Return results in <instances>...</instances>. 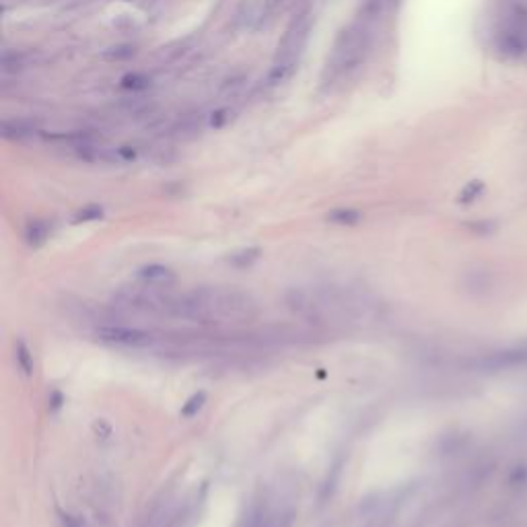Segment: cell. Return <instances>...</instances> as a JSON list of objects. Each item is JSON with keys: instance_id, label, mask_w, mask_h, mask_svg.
<instances>
[{"instance_id": "3957f363", "label": "cell", "mask_w": 527, "mask_h": 527, "mask_svg": "<svg viewBox=\"0 0 527 527\" xmlns=\"http://www.w3.org/2000/svg\"><path fill=\"white\" fill-rule=\"evenodd\" d=\"M95 336L101 342L128 346V348H145V346L152 344V336L149 332H143L136 328H126V326H101V328H97Z\"/></svg>"}, {"instance_id": "ba28073f", "label": "cell", "mask_w": 527, "mask_h": 527, "mask_svg": "<svg viewBox=\"0 0 527 527\" xmlns=\"http://www.w3.org/2000/svg\"><path fill=\"white\" fill-rule=\"evenodd\" d=\"M15 361H17V367H19V371H21L23 375H34V371H36V361H34V354H31L29 346H27L23 340H17V344H15Z\"/></svg>"}, {"instance_id": "6da1fadb", "label": "cell", "mask_w": 527, "mask_h": 527, "mask_svg": "<svg viewBox=\"0 0 527 527\" xmlns=\"http://www.w3.org/2000/svg\"><path fill=\"white\" fill-rule=\"evenodd\" d=\"M256 303L241 291L226 289H196L194 293L175 299L173 313L188 319H250L256 315Z\"/></svg>"}, {"instance_id": "8992f818", "label": "cell", "mask_w": 527, "mask_h": 527, "mask_svg": "<svg viewBox=\"0 0 527 527\" xmlns=\"http://www.w3.org/2000/svg\"><path fill=\"white\" fill-rule=\"evenodd\" d=\"M138 276L152 284H169L175 280V274L167 266H161V264H149V266L140 268Z\"/></svg>"}, {"instance_id": "7a4b0ae2", "label": "cell", "mask_w": 527, "mask_h": 527, "mask_svg": "<svg viewBox=\"0 0 527 527\" xmlns=\"http://www.w3.org/2000/svg\"><path fill=\"white\" fill-rule=\"evenodd\" d=\"M498 48L515 58L527 56V8L521 4H511L503 10L498 29H496Z\"/></svg>"}, {"instance_id": "8fae6325", "label": "cell", "mask_w": 527, "mask_h": 527, "mask_svg": "<svg viewBox=\"0 0 527 527\" xmlns=\"http://www.w3.org/2000/svg\"><path fill=\"white\" fill-rule=\"evenodd\" d=\"M136 52H138V50H136V45H132V43H117V45L108 48L101 56H103V60H110V62H124V60L134 58Z\"/></svg>"}, {"instance_id": "277c9868", "label": "cell", "mask_w": 527, "mask_h": 527, "mask_svg": "<svg viewBox=\"0 0 527 527\" xmlns=\"http://www.w3.org/2000/svg\"><path fill=\"white\" fill-rule=\"evenodd\" d=\"M297 68V58H276L274 66L266 75V85L268 87H278L287 82Z\"/></svg>"}, {"instance_id": "ac0fdd59", "label": "cell", "mask_w": 527, "mask_h": 527, "mask_svg": "<svg viewBox=\"0 0 527 527\" xmlns=\"http://www.w3.org/2000/svg\"><path fill=\"white\" fill-rule=\"evenodd\" d=\"M93 431H95L97 435H101V439H108V437L112 435V426H110L106 420H97V422L93 424Z\"/></svg>"}, {"instance_id": "4fadbf2b", "label": "cell", "mask_w": 527, "mask_h": 527, "mask_svg": "<svg viewBox=\"0 0 527 527\" xmlns=\"http://www.w3.org/2000/svg\"><path fill=\"white\" fill-rule=\"evenodd\" d=\"M120 85H122V89H128V91H145L151 87V78L143 73H128V75L122 76Z\"/></svg>"}, {"instance_id": "5b68a950", "label": "cell", "mask_w": 527, "mask_h": 527, "mask_svg": "<svg viewBox=\"0 0 527 527\" xmlns=\"http://www.w3.org/2000/svg\"><path fill=\"white\" fill-rule=\"evenodd\" d=\"M36 132V126L25 120H4L0 126V134L8 140H21Z\"/></svg>"}, {"instance_id": "7c38bea8", "label": "cell", "mask_w": 527, "mask_h": 527, "mask_svg": "<svg viewBox=\"0 0 527 527\" xmlns=\"http://www.w3.org/2000/svg\"><path fill=\"white\" fill-rule=\"evenodd\" d=\"M260 254H262L260 247H243V250L231 254L229 262L233 264V266H237V268H247V266H252V264L260 258Z\"/></svg>"}, {"instance_id": "ffe728a7", "label": "cell", "mask_w": 527, "mask_h": 527, "mask_svg": "<svg viewBox=\"0 0 527 527\" xmlns=\"http://www.w3.org/2000/svg\"><path fill=\"white\" fill-rule=\"evenodd\" d=\"M62 526L64 527H82V524L75 519V517H71V515H62Z\"/></svg>"}, {"instance_id": "52a82bcc", "label": "cell", "mask_w": 527, "mask_h": 527, "mask_svg": "<svg viewBox=\"0 0 527 527\" xmlns=\"http://www.w3.org/2000/svg\"><path fill=\"white\" fill-rule=\"evenodd\" d=\"M23 237H25V243L31 245V247H39L48 241L50 237V225L45 221H29L25 231H23Z\"/></svg>"}, {"instance_id": "e0dca14e", "label": "cell", "mask_w": 527, "mask_h": 527, "mask_svg": "<svg viewBox=\"0 0 527 527\" xmlns=\"http://www.w3.org/2000/svg\"><path fill=\"white\" fill-rule=\"evenodd\" d=\"M62 404H64V396H62L58 389H54V391L50 394V398H48V410H50V412H58V410L62 408Z\"/></svg>"}, {"instance_id": "9a60e30c", "label": "cell", "mask_w": 527, "mask_h": 527, "mask_svg": "<svg viewBox=\"0 0 527 527\" xmlns=\"http://www.w3.org/2000/svg\"><path fill=\"white\" fill-rule=\"evenodd\" d=\"M204 404H206V394H204V391L194 394L188 402L182 406V416H184V418H194V416L204 408Z\"/></svg>"}, {"instance_id": "d6986e66", "label": "cell", "mask_w": 527, "mask_h": 527, "mask_svg": "<svg viewBox=\"0 0 527 527\" xmlns=\"http://www.w3.org/2000/svg\"><path fill=\"white\" fill-rule=\"evenodd\" d=\"M115 157H120L122 161H132V159H136V151L132 147H120L115 151Z\"/></svg>"}, {"instance_id": "30bf717a", "label": "cell", "mask_w": 527, "mask_h": 527, "mask_svg": "<svg viewBox=\"0 0 527 527\" xmlns=\"http://www.w3.org/2000/svg\"><path fill=\"white\" fill-rule=\"evenodd\" d=\"M387 0H363L361 8H359V23L369 25L371 21H375L377 17L383 13Z\"/></svg>"}, {"instance_id": "9c48e42d", "label": "cell", "mask_w": 527, "mask_h": 527, "mask_svg": "<svg viewBox=\"0 0 527 527\" xmlns=\"http://www.w3.org/2000/svg\"><path fill=\"white\" fill-rule=\"evenodd\" d=\"M326 219H328L330 223H334V225L352 226L356 225V223H361L363 215H361L359 210H354V208H334V210L328 212Z\"/></svg>"}, {"instance_id": "2e32d148", "label": "cell", "mask_w": 527, "mask_h": 527, "mask_svg": "<svg viewBox=\"0 0 527 527\" xmlns=\"http://www.w3.org/2000/svg\"><path fill=\"white\" fill-rule=\"evenodd\" d=\"M226 122H229V110L226 108H221V110L210 113V126L212 128H223Z\"/></svg>"}, {"instance_id": "5bb4252c", "label": "cell", "mask_w": 527, "mask_h": 527, "mask_svg": "<svg viewBox=\"0 0 527 527\" xmlns=\"http://www.w3.org/2000/svg\"><path fill=\"white\" fill-rule=\"evenodd\" d=\"M103 217V208L99 204H89V206H82L78 212L75 215L73 223H91V221H99Z\"/></svg>"}]
</instances>
